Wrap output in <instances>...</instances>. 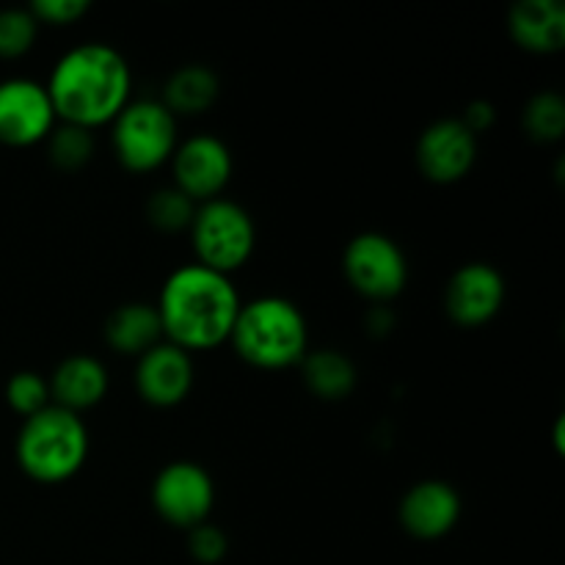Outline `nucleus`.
<instances>
[{
	"mask_svg": "<svg viewBox=\"0 0 565 565\" xmlns=\"http://www.w3.org/2000/svg\"><path fill=\"white\" fill-rule=\"evenodd\" d=\"M47 86L55 116L94 130L108 125L130 103V64L114 44L86 42L55 61Z\"/></svg>",
	"mask_w": 565,
	"mask_h": 565,
	"instance_id": "f257e3e1",
	"label": "nucleus"
},
{
	"mask_svg": "<svg viewBox=\"0 0 565 565\" xmlns=\"http://www.w3.org/2000/svg\"><path fill=\"white\" fill-rule=\"evenodd\" d=\"M241 303L230 276L193 263L169 274L154 307L169 342L191 353L230 340Z\"/></svg>",
	"mask_w": 565,
	"mask_h": 565,
	"instance_id": "f03ea898",
	"label": "nucleus"
},
{
	"mask_svg": "<svg viewBox=\"0 0 565 565\" xmlns=\"http://www.w3.org/2000/svg\"><path fill=\"white\" fill-rule=\"evenodd\" d=\"M232 345L248 364L263 370H285L301 364L309 351V329L301 309L281 296H263L241 303Z\"/></svg>",
	"mask_w": 565,
	"mask_h": 565,
	"instance_id": "7ed1b4c3",
	"label": "nucleus"
},
{
	"mask_svg": "<svg viewBox=\"0 0 565 565\" xmlns=\"http://www.w3.org/2000/svg\"><path fill=\"white\" fill-rule=\"evenodd\" d=\"M17 463L36 483H64L88 456V430L81 414L50 403L28 417L17 434Z\"/></svg>",
	"mask_w": 565,
	"mask_h": 565,
	"instance_id": "20e7f679",
	"label": "nucleus"
},
{
	"mask_svg": "<svg viewBox=\"0 0 565 565\" xmlns=\"http://www.w3.org/2000/svg\"><path fill=\"white\" fill-rule=\"evenodd\" d=\"M191 241L196 248L199 265L230 276L243 268L257 246V230L252 215L232 199H210L196 204L191 221Z\"/></svg>",
	"mask_w": 565,
	"mask_h": 565,
	"instance_id": "39448f33",
	"label": "nucleus"
},
{
	"mask_svg": "<svg viewBox=\"0 0 565 565\" xmlns=\"http://www.w3.org/2000/svg\"><path fill=\"white\" fill-rule=\"evenodd\" d=\"M110 125L114 154L130 171H152L174 154L177 116L160 99H132Z\"/></svg>",
	"mask_w": 565,
	"mask_h": 565,
	"instance_id": "423d86ee",
	"label": "nucleus"
},
{
	"mask_svg": "<svg viewBox=\"0 0 565 565\" xmlns=\"http://www.w3.org/2000/svg\"><path fill=\"white\" fill-rule=\"evenodd\" d=\"M342 268L353 290L373 301H390L408 281L406 254L381 232H362L351 237L342 254Z\"/></svg>",
	"mask_w": 565,
	"mask_h": 565,
	"instance_id": "0eeeda50",
	"label": "nucleus"
},
{
	"mask_svg": "<svg viewBox=\"0 0 565 565\" xmlns=\"http://www.w3.org/2000/svg\"><path fill=\"white\" fill-rule=\"evenodd\" d=\"M215 502V486L207 469L193 461L166 463L152 483V505L160 519L180 530L207 522Z\"/></svg>",
	"mask_w": 565,
	"mask_h": 565,
	"instance_id": "6e6552de",
	"label": "nucleus"
},
{
	"mask_svg": "<svg viewBox=\"0 0 565 565\" xmlns=\"http://www.w3.org/2000/svg\"><path fill=\"white\" fill-rule=\"evenodd\" d=\"M55 108L47 86L31 77L0 81V143L31 147L44 141L55 127Z\"/></svg>",
	"mask_w": 565,
	"mask_h": 565,
	"instance_id": "1a4fd4ad",
	"label": "nucleus"
},
{
	"mask_svg": "<svg viewBox=\"0 0 565 565\" xmlns=\"http://www.w3.org/2000/svg\"><path fill=\"white\" fill-rule=\"evenodd\" d=\"M171 169H174V188L202 204L218 199V193L230 182L232 152L221 138L191 136L177 143L171 154Z\"/></svg>",
	"mask_w": 565,
	"mask_h": 565,
	"instance_id": "9d476101",
	"label": "nucleus"
},
{
	"mask_svg": "<svg viewBox=\"0 0 565 565\" xmlns=\"http://www.w3.org/2000/svg\"><path fill=\"white\" fill-rule=\"evenodd\" d=\"M478 160V136L461 119H439L423 130L417 141V166L430 182H458Z\"/></svg>",
	"mask_w": 565,
	"mask_h": 565,
	"instance_id": "9b49d317",
	"label": "nucleus"
},
{
	"mask_svg": "<svg viewBox=\"0 0 565 565\" xmlns=\"http://www.w3.org/2000/svg\"><path fill=\"white\" fill-rule=\"evenodd\" d=\"M505 301V279L489 263H467L450 276L445 309L458 326H483Z\"/></svg>",
	"mask_w": 565,
	"mask_h": 565,
	"instance_id": "f8f14e48",
	"label": "nucleus"
},
{
	"mask_svg": "<svg viewBox=\"0 0 565 565\" xmlns=\"http://www.w3.org/2000/svg\"><path fill=\"white\" fill-rule=\"evenodd\" d=\"M193 359L174 342H158L138 356L136 390L149 406L171 408L191 395Z\"/></svg>",
	"mask_w": 565,
	"mask_h": 565,
	"instance_id": "ddd939ff",
	"label": "nucleus"
},
{
	"mask_svg": "<svg viewBox=\"0 0 565 565\" xmlns=\"http://www.w3.org/2000/svg\"><path fill=\"white\" fill-rule=\"evenodd\" d=\"M397 516L412 539H445L461 519V494L447 480H423L403 494Z\"/></svg>",
	"mask_w": 565,
	"mask_h": 565,
	"instance_id": "4468645a",
	"label": "nucleus"
},
{
	"mask_svg": "<svg viewBox=\"0 0 565 565\" xmlns=\"http://www.w3.org/2000/svg\"><path fill=\"white\" fill-rule=\"evenodd\" d=\"M50 401L66 412H86L108 392V370L88 353H72L50 375Z\"/></svg>",
	"mask_w": 565,
	"mask_h": 565,
	"instance_id": "2eb2a0df",
	"label": "nucleus"
},
{
	"mask_svg": "<svg viewBox=\"0 0 565 565\" xmlns=\"http://www.w3.org/2000/svg\"><path fill=\"white\" fill-rule=\"evenodd\" d=\"M508 31L530 53H557L565 44V9L561 0H519L508 17Z\"/></svg>",
	"mask_w": 565,
	"mask_h": 565,
	"instance_id": "dca6fc26",
	"label": "nucleus"
},
{
	"mask_svg": "<svg viewBox=\"0 0 565 565\" xmlns=\"http://www.w3.org/2000/svg\"><path fill=\"white\" fill-rule=\"evenodd\" d=\"M103 334L116 353L141 356L149 348L158 345L160 337H163V323H160L154 303L127 301L105 318Z\"/></svg>",
	"mask_w": 565,
	"mask_h": 565,
	"instance_id": "f3484780",
	"label": "nucleus"
},
{
	"mask_svg": "<svg viewBox=\"0 0 565 565\" xmlns=\"http://www.w3.org/2000/svg\"><path fill=\"white\" fill-rule=\"evenodd\" d=\"M218 75L207 64H185L166 81L160 103L174 116H196L218 99Z\"/></svg>",
	"mask_w": 565,
	"mask_h": 565,
	"instance_id": "a211bd4d",
	"label": "nucleus"
},
{
	"mask_svg": "<svg viewBox=\"0 0 565 565\" xmlns=\"http://www.w3.org/2000/svg\"><path fill=\"white\" fill-rule=\"evenodd\" d=\"M303 384L320 401H342L356 386V364L334 348H320V351H307L301 359Z\"/></svg>",
	"mask_w": 565,
	"mask_h": 565,
	"instance_id": "6ab92c4d",
	"label": "nucleus"
},
{
	"mask_svg": "<svg viewBox=\"0 0 565 565\" xmlns=\"http://www.w3.org/2000/svg\"><path fill=\"white\" fill-rule=\"evenodd\" d=\"M44 141H47L50 163L61 171L83 169L94 154V132L70 121L55 125Z\"/></svg>",
	"mask_w": 565,
	"mask_h": 565,
	"instance_id": "aec40b11",
	"label": "nucleus"
},
{
	"mask_svg": "<svg viewBox=\"0 0 565 565\" xmlns=\"http://www.w3.org/2000/svg\"><path fill=\"white\" fill-rule=\"evenodd\" d=\"M522 125L533 141H561L565 132V99L555 92H539L535 97L527 99V105H524Z\"/></svg>",
	"mask_w": 565,
	"mask_h": 565,
	"instance_id": "412c9836",
	"label": "nucleus"
},
{
	"mask_svg": "<svg viewBox=\"0 0 565 565\" xmlns=\"http://www.w3.org/2000/svg\"><path fill=\"white\" fill-rule=\"evenodd\" d=\"M196 215V202L180 191V188H158L147 202V221L160 232L191 230Z\"/></svg>",
	"mask_w": 565,
	"mask_h": 565,
	"instance_id": "4be33fe9",
	"label": "nucleus"
},
{
	"mask_svg": "<svg viewBox=\"0 0 565 565\" xmlns=\"http://www.w3.org/2000/svg\"><path fill=\"white\" fill-rule=\"evenodd\" d=\"M6 403L20 417H33V414H39L53 403L50 401V384L33 370H20V373L6 381Z\"/></svg>",
	"mask_w": 565,
	"mask_h": 565,
	"instance_id": "5701e85b",
	"label": "nucleus"
},
{
	"mask_svg": "<svg viewBox=\"0 0 565 565\" xmlns=\"http://www.w3.org/2000/svg\"><path fill=\"white\" fill-rule=\"evenodd\" d=\"M39 33L31 9H0V58H20L33 47Z\"/></svg>",
	"mask_w": 565,
	"mask_h": 565,
	"instance_id": "b1692460",
	"label": "nucleus"
},
{
	"mask_svg": "<svg viewBox=\"0 0 565 565\" xmlns=\"http://www.w3.org/2000/svg\"><path fill=\"white\" fill-rule=\"evenodd\" d=\"M226 550H230V539L221 527L215 524L202 522L193 530H188V552L196 563L202 565H215L226 557Z\"/></svg>",
	"mask_w": 565,
	"mask_h": 565,
	"instance_id": "393cba45",
	"label": "nucleus"
},
{
	"mask_svg": "<svg viewBox=\"0 0 565 565\" xmlns=\"http://www.w3.org/2000/svg\"><path fill=\"white\" fill-rule=\"evenodd\" d=\"M88 0H33L28 9L36 17V22H50V25H70L81 20L88 11Z\"/></svg>",
	"mask_w": 565,
	"mask_h": 565,
	"instance_id": "a878e982",
	"label": "nucleus"
},
{
	"mask_svg": "<svg viewBox=\"0 0 565 565\" xmlns=\"http://www.w3.org/2000/svg\"><path fill=\"white\" fill-rule=\"evenodd\" d=\"M494 119H497V110H494V105L489 103V99H472V103L467 105V110H463V116H461L463 127H467L472 136L489 130V127L494 125Z\"/></svg>",
	"mask_w": 565,
	"mask_h": 565,
	"instance_id": "bb28decb",
	"label": "nucleus"
},
{
	"mask_svg": "<svg viewBox=\"0 0 565 565\" xmlns=\"http://www.w3.org/2000/svg\"><path fill=\"white\" fill-rule=\"evenodd\" d=\"M367 329L375 331V334H386L392 329V315L384 307H375L367 318Z\"/></svg>",
	"mask_w": 565,
	"mask_h": 565,
	"instance_id": "cd10ccee",
	"label": "nucleus"
}]
</instances>
